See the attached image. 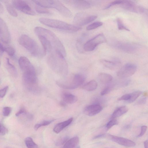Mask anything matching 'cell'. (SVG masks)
<instances>
[{"label":"cell","instance_id":"6da1fadb","mask_svg":"<svg viewBox=\"0 0 148 148\" xmlns=\"http://www.w3.org/2000/svg\"><path fill=\"white\" fill-rule=\"evenodd\" d=\"M47 59V62L50 68L58 75L66 76L68 73V66L65 56L59 51L56 50L51 53Z\"/></svg>","mask_w":148,"mask_h":148},{"label":"cell","instance_id":"7a4b0ae2","mask_svg":"<svg viewBox=\"0 0 148 148\" xmlns=\"http://www.w3.org/2000/svg\"><path fill=\"white\" fill-rule=\"evenodd\" d=\"M34 31L37 36H42L48 40L51 44L54 51H59L65 57L66 54L65 48L59 38L53 32L40 27H35Z\"/></svg>","mask_w":148,"mask_h":148},{"label":"cell","instance_id":"3957f363","mask_svg":"<svg viewBox=\"0 0 148 148\" xmlns=\"http://www.w3.org/2000/svg\"><path fill=\"white\" fill-rule=\"evenodd\" d=\"M18 42L34 56L40 58L46 54L36 42L27 35H21L19 38Z\"/></svg>","mask_w":148,"mask_h":148},{"label":"cell","instance_id":"277c9868","mask_svg":"<svg viewBox=\"0 0 148 148\" xmlns=\"http://www.w3.org/2000/svg\"><path fill=\"white\" fill-rule=\"evenodd\" d=\"M39 21L41 23L49 27L53 28L75 32L80 30L81 27L69 24L65 22L58 20L45 18H39Z\"/></svg>","mask_w":148,"mask_h":148},{"label":"cell","instance_id":"5b68a950","mask_svg":"<svg viewBox=\"0 0 148 148\" xmlns=\"http://www.w3.org/2000/svg\"><path fill=\"white\" fill-rule=\"evenodd\" d=\"M37 5L45 8H51L57 10L62 16L70 18L72 16L71 11L58 0H34Z\"/></svg>","mask_w":148,"mask_h":148},{"label":"cell","instance_id":"8992f818","mask_svg":"<svg viewBox=\"0 0 148 148\" xmlns=\"http://www.w3.org/2000/svg\"><path fill=\"white\" fill-rule=\"evenodd\" d=\"M85 80V77L81 74H76L64 79L58 81L56 84L60 87L65 89H74L81 85Z\"/></svg>","mask_w":148,"mask_h":148},{"label":"cell","instance_id":"52a82bcc","mask_svg":"<svg viewBox=\"0 0 148 148\" xmlns=\"http://www.w3.org/2000/svg\"><path fill=\"white\" fill-rule=\"evenodd\" d=\"M106 40L104 34H99L88 40L84 45L83 49L86 51H93L99 45L105 42Z\"/></svg>","mask_w":148,"mask_h":148},{"label":"cell","instance_id":"ba28073f","mask_svg":"<svg viewBox=\"0 0 148 148\" xmlns=\"http://www.w3.org/2000/svg\"><path fill=\"white\" fill-rule=\"evenodd\" d=\"M112 45L115 48L128 53H135L138 48V46L135 44L121 42H116Z\"/></svg>","mask_w":148,"mask_h":148},{"label":"cell","instance_id":"9c48e42d","mask_svg":"<svg viewBox=\"0 0 148 148\" xmlns=\"http://www.w3.org/2000/svg\"><path fill=\"white\" fill-rule=\"evenodd\" d=\"M137 66L135 64L128 63L123 66L117 72V76L120 78H125L133 75L137 70Z\"/></svg>","mask_w":148,"mask_h":148},{"label":"cell","instance_id":"30bf717a","mask_svg":"<svg viewBox=\"0 0 148 148\" xmlns=\"http://www.w3.org/2000/svg\"><path fill=\"white\" fill-rule=\"evenodd\" d=\"M12 3L14 8L25 14L31 15L36 14L35 12L28 4L24 1L13 0Z\"/></svg>","mask_w":148,"mask_h":148},{"label":"cell","instance_id":"8fae6325","mask_svg":"<svg viewBox=\"0 0 148 148\" xmlns=\"http://www.w3.org/2000/svg\"><path fill=\"white\" fill-rule=\"evenodd\" d=\"M120 5L123 8L131 12L140 13H146L147 12V10L145 8L136 5L130 1H122Z\"/></svg>","mask_w":148,"mask_h":148},{"label":"cell","instance_id":"7c38bea8","mask_svg":"<svg viewBox=\"0 0 148 148\" xmlns=\"http://www.w3.org/2000/svg\"><path fill=\"white\" fill-rule=\"evenodd\" d=\"M97 17L96 15L85 16L84 14L78 13L75 16L74 23L77 25H84L95 20Z\"/></svg>","mask_w":148,"mask_h":148},{"label":"cell","instance_id":"4fadbf2b","mask_svg":"<svg viewBox=\"0 0 148 148\" xmlns=\"http://www.w3.org/2000/svg\"><path fill=\"white\" fill-rule=\"evenodd\" d=\"M63 1L73 8L79 10L87 9L91 5V3L86 0H68Z\"/></svg>","mask_w":148,"mask_h":148},{"label":"cell","instance_id":"5bb4252c","mask_svg":"<svg viewBox=\"0 0 148 148\" xmlns=\"http://www.w3.org/2000/svg\"><path fill=\"white\" fill-rule=\"evenodd\" d=\"M0 39L4 43L8 44L11 41L10 34L7 25L0 18Z\"/></svg>","mask_w":148,"mask_h":148},{"label":"cell","instance_id":"9a60e30c","mask_svg":"<svg viewBox=\"0 0 148 148\" xmlns=\"http://www.w3.org/2000/svg\"><path fill=\"white\" fill-rule=\"evenodd\" d=\"M18 63L20 68L23 73L35 72L34 66L26 57H21L19 59Z\"/></svg>","mask_w":148,"mask_h":148},{"label":"cell","instance_id":"2e32d148","mask_svg":"<svg viewBox=\"0 0 148 148\" xmlns=\"http://www.w3.org/2000/svg\"><path fill=\"white\" fill-rule=\"evenodd\" d=\"M102 107L98 103H95L86 107L84 112L86 115L92 116L99 113L102 111Z\"/></svg>","mask_w":148,"mask_h":148},{"label":"cell","instance_id":"e0dca14e","mask_svg":"<svg viewBox=\"0 0 148 148\" xmlns=\"http://www.w3.org/2000/svg\"><path fill=\"white\" fill-rule=\"evenodd\" d=\"M111 140L116 143L122 145L127 147H132L136 145L134 141L124 138L110 135Z\"/></svg>","mask_w":148,"mask_h":148},{"label":"cell","instance_id":"ac0fdd59","mask_svg":"<svg viewBox=\"0 0 148 148\" xmlns=\"http://www.w3.org/2000/svg\"><path fill=\"white\" fill-rule=\"evenodd\" d=\"M73 119L71 118L66 121L57 124L54 127L53 131L56 134H58L64 129L69 125L72 122Z\"/></svg>","mask_w":148,"mask_h":148},{"label":"cell","instance_id":"d6986e66","mask_svg":"<svg viewBox=\"0 0 148 148\" xmlns=\"http://www.w3.org/2000/svg\"><path fill=\"white\" fill-rule=\"evenodd\" d=\"M63 102L65 103L73 104L77 101V97L71 93L64 92L62 95Z\"/></svg>","mask_w":148,"mask_h":148},{"label":"cell","instance_id":"ffe728a7","mask_svg":"<svg viewBox=\"0 0 148 148\" xmlns=\"http://www.w3.org/2000/svg\"><path fill=\"white\" fill-rule=\"evenodd\" d=\"M101 62L104 66L111 70H113L117 68L120 63V61L116 59L114 61L102 60H101Z\"/></svg>","mask_w":148,"mask_h":148},{"label":"cell","instance_id":"44dd1931","mask_svg":"<svg viewBox=\"0 0 148 148\" xmlns=\"http://www.w3.org/2000/svg\"><path fill=\"white\" fill-rule=\"evenodd\" d=\"M128 110V108L125 106H122L116 108L113 112L112 116V119L119 117L126 113Z\"/></svg>","mask_w":148,"mask_h":148},{"label":"cell","instance_id":"7402d4cb","mask_svg":"<svg viewBox=\"0 0 148 148\" xmlns=\"http://www.w3.org/2000/svg\"><path fill=\"white\" fill-rule=\"evenodd\" d=\"M79 141L77 136H74L69 140L61 148H75L77 146Z\"/></svg>","mask_w":148,"mask_h":148},{"label":"cell","instance_id":"603a6c76","mask_svg":"<svg viewBox=\"0 0 148 148\" xmlns=\"http://www.w3.org/2000/svg\"><path fill=\"white\" fill-rule=\"evenodd\" d=\"M98 77L100 81L103 84L110 82L112 81L113 79V77L111 75L103 73H99L98 75Z\"/></svg>","mask_w":148,"mask_h":148},{"label":"cell","instance_id":"cb8c5ba5","mask_svg":"<svg viewBox=\"0 0 148 148\" xmlns=\"http://www.w3.org/2000/svg\"><path fill=\"white\" fill-rule=\"evenodd\" d=\"M97 84L95 80H92L83 86V88L88 91H90L94 90L97 88Z\"/></svg>","mask_w":148,"mask_h":148},{"label":"cell","instance_id":"d4e9b609","mask_svg":"<svg viewBox=\"0 0 148 148\" xmlns=\"http://www.w3.org/2000/svg\"><path fill=\"white\" fill-rule=\"evenodd\" d=\"M6 8L9 13L11 16L14 17H16L17 16V13L14 8L13 5L8 1H3Z\"/></svg>","mask_w":148,"mask_h":148},{"label":"cell","instance_id":"484cf974","mask_svg":"<svg viewBox=\"0 0 148 148\" xmlns=\"http://www.w3.org/2000/svg\"><path fill=\"white\" fill-rule=\"evenodd\" d=\"M6 64L7 68L9 72L14 76L16 77L17 75V72L16 69L14 65L11 64L9 59L6 58Z\"/></svg>","mask_w":148,"mask_h":148},{"label":"cell","instance_id":"4316f807","mask_svg":"<svg viewBox=\"0 0 148 148\" xmlns=\"http://www.w3.org/2000/svg\"><path fill=\"white\" fill-rule=\"evenodd\" d=\"M25 143L28 148H38V145L31 137H27L25 140Z\"/></svg>","mask_w":148,"mask_h":148},{"label":"cell","instance_id":"83f0119b","mask_svg":"<svg viewBox=\"0 0 148 148\" xmlns=\"http://www.w3.org/2000/svg\"><path fill=\"white\" fill-rule=\"evenodd\" d=\"M142 92L140 91H134L130 93V97L127 101L129 103H131L135 101L141 94Z\"/></svg>","mask_w":148,"mask_h":148},{"label":"cell","instance_id":"f1b7e54d","mask_svg":"<svg viewBox=\"0 0 148 148\" xmlns=\"http://www.w3.org/2000/svg\"><path fill=\"white\" fill-rule=\"evenodd\" d=\"M54 120H45L42 122L36 124L34 126V129L36 130H37L40 127L48 125L52 122H53Z\"/></svg>","mask_w":148,"mask_h":148},{"label":"cell","instance_id":"f546056e","mask_svg":"<svg viewBox=\"0 0 148 148\" xmlns=\"http://www.w3.org/2000/svg\"><path fill=\"white\" fill-rule=\"evenodd\" d=\"M103 24V23L100 21L95 22L88 25L86 27V29L90 30L95 29L101 26Z\"/></svg>","mask_w":148,"mask_h":148},{"label":"cell","instance_id":"4dcf8cb0","mask_svg":"<svg viewBox=\"0 0 148 148\" xmlns=\"http://www.w3.org/2000/svg\"><path fill=\"white\" fill-rule=\"evenodd\" d=\"M116 22L118 29L119 30H124L129 31L130 29L125 25L121 20L119 18L116 19Z\"/></svg>","mask_w":148,"mask_h":148},{"label":"cell","instance_id":"1f68e13d","mask_svg":"<svg viewBox=\"0 0 148 148\" xmlns=\"http://www.w3.org/2000/svg\"><path fill=\"white\" fill-rule=\"evenodd\" d=\"M36 10L38 13L44 14H50L51 12L46 8L37 5Z\"/></svg>","mask_w":148,"mask_h":148},{"label":"cell","instance_id":"d6a6232c","mask_svg":"<svg viewBox=\"0 0 148 148\" xmlns=\"http://www.w3.org/2000/svg\"><path fill=\"white\" fill-rule=\"evenodd\" d=\"M4 51L10 56L12 57L14 56L15 51L14 48L11 46H8L4 47Z\"/></svg>","mask_w":148,"mask_h":148},{"label":"cell","instance_id":"836d02e7","mask_svg":"<svg viewBox=\"0 0 148 148\" xmlns=\"http://www.w3.org/2000/svg\"><path fill=\"white\" fill-rule=\"evenodd\" d=\"M69 140L68 136H64L58 140L56 143V145L57 146H59L64 145Z\"/></svg>","mask_w":148,"mask_h":148},{"label":"cell","instance_id":"e575fe53","mask_svg":"<svg viewBox=\"0 0 148 148\" xmlns=\"http://www.w3.org/2000/svg\"><path fill=\"white\" fill-rule=\"evenodd\" d=\"M122 2V0H116L112 1L106 6L103 9L106 10L114 5H120Z\"/></svg>","mask_w":148,"mask_h":148},{"label":"cell","instance_id":"d590c367","mask_svg":"<svg viewBox=\"0 0 148 148\" xmlns=\"http://www.w3.org/2000/svg\"><path fill=\"white\" fill-rule=\"evenodd\" d=\"M117 123V121L115 119H112L107 123L106 127L107 129H109Z\"/></svg>","mask_w":148,"mask_h":148},{"label":"cell","instance_id":"8d00e7d4","mask_svg":"<svg viewBox=\"0 0 148 148\" xmlns=\"http://www.w3.org/2000/svg\"><path fill=\"white\" fill-rule=\"evenodd\" d=\"M12 111V108L10 107H5L3 108V116H7L10 114Z\"/></svg>","mask_w":148,"mask_h":148},{"label":"cell","instance_id":"74e56055","mask_svg":"<svg viewBox=\"0 0 148 148\" xmlns=\"http://www.w3.org/2000/svg\"><path fill=\"white\" fill-rule=\"evenodd\" d=\"M112 87L110 86H108L105 87L101 92V95H103L109 93L112 90Z\"/></svg>","mask_w":148,"mask_h":148},{"label":"cell","instance_id":"f35d334b","mask_svg":"<svg viewBox=\"0 0 148 148\" xmlns=\"http://www.w3.org/2000/svg\"><path fill=\"white\" fill-rule=\"evenodd\" d=\"M8 89V86H6L0 90V98H3L6 95Z\"/></svg>","mask_w":148,"mask_h":148},{"label":"cell","instance_id":"ab89813d","mask_svg":"<svg viewBox=\"0 0 148 148\" xmlns=\"http://www.w3.org/2000/svg\"><path fill=\"white\" fill-rule=\"evenodd\" d=\"M8 132V129L2 124H0V134L4 135Z\"/></svg>","mask_w":148,"mask_h":148},{"label":"cell","instance_id":"60d3db41","mask_svg":"<svg viewBox=\"0 0 148 148\" xmlns=\"http://www.w3.org/2000/svg\"><path fill=\"white\" fill-rule=\"evenodd\" d=\"M130 97V94H125L118 98V101L124 100L127 101Z\"/></svg>","mask_w":148,"mask_h":148},{"label":"cell","instance_id":"b9f144b4","mask_svg":"<svg viewBox=\"0 0 148 148\" xmlns=\"http://www.w3.org/2000/svg\"><path fill=\"white\" fill-rule=\"evenodd\" d=\"M147 129V127L146 125H143L141 127V132L138 135V137L142 136L145 133Z\"/></svg>","mask_w":148,"mask_h":148},{"label":"cell","instance_id":"7bdbcfd3","mask_svg":"<svg viewBox=\"0 0 148 148\" xmlns=\"http://www.w3.org/2000/svg\"><path fill=\"white\" fill-rule=\"evenodd\" d=\"M27 112L25 109L24 108L22 107L16 113L15 115L16 116H17L22 114H25Z\"/></svg>","mask_w":148,"mask_h":148},{"label":"cell","instance_id":"ee69618b","mask_svg":"<svg viewBox=\"0 0 148 148\" xmlns=\"http://www.w3.org/2000/svg\"><path fill=\"white\" fill-rule=\"evenodd\" d=\"M4 51V47L0 42V55H1Z\"/></svg>","mask_w":148,"mask_h":148},{"label":"cell","instance_id":"f6af8a7d","mask_svg":"<svg viewBox=\"0 0 148 148\" xmlns=\"http://www.w3.org/2000/svg\"><path fill=\"white\" fill-rule=\"evenodd\" d=\"M105 136V134H99L95 136L94 138V139H97L99 138H102L103 137Z\"/></svg>","mask_w":148,"mask_h":148},{"label":"cell","instance_id":"bcb514c9","mask_svg":"<svg viewBox=\"0 0 148 148\" xmlns=\"http://www.w3.org/2000/svg\"><path fill=\"white\" fill-rule=\"evenodd\" d=\"M4 12V8L1 3L0 2V14H2Z\"/></svg>","mask_w":148,"mask_h":148},{"label":"cell","instance_id":"7dc6e473","mask_svg":"<svg viewBox=\"0 0 148 148\" xmlns=\"http://www.w3.org/2000/svg\"><path fill=\"white\" fill-rule=\"evenodd\" d=\"M144 146L145 148H148V141L146 140L144 142Z\"/></svg>","mask_w":148,"mask_h":148},{"label":"cell","instance_id":"c3c4849f","mask_svg":"<svg viewBox=\"0 0 148 148\" xmlns=\"http://www.w3.org/2000/svg\"><path fill=\"white\" fill-rule=\"evenodd\" d=\"M75 148H80V147L79 146H76L75 147Z\"/></svg>","mask_w":148,"mask_h":148},{"label":"cell","instance_id":"681fc988","mask_svg":"<svg viewBox=\"0 0 148 148\" xmlns=\"http://www.w3.org/2000/svg\"><path fill=\"white\" fill-rule=\"evenodd\" d=\"M0 64H1V63H0Z\"/></svg>","mask_w":148,"mask_h":148},{"label":"cell","instance_id":"f907efd6","mask_svg":"<svg viewBox=\"0 0 148 148\" xmlns=\"http://www.w3.org/2000/svg\"></svg>","mask_w":148,"mask_h":148},{"label":"cell","instance_id":"816d5d0a","mask_svg":"<svg viewBox=\"0 0 148 148\" xmlns=\"http://www.w3.org/2000/svg\"></svg>","mask_w":148,"mask_h":148}]
</instances>
